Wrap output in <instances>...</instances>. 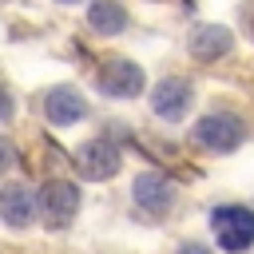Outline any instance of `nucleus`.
<instances>
[{"mask_svg":"<svg viewBox=\"0 0 254 254\" xmlns=\"http://www.w3.org/2000/svg\"><path fill=\"white\" fill-rule=\"evenodd\" d=\"M214 222V238L226 254H242L246 246H254V210L250 206H218L210 214Z\"/></svg>","mask_w":254,"mask_h":254,"instance_id":"nucleus-1","label":"nucleus"},{"mask_svg":"<svg viewBox=\"0 0 254 254\" xmlns=\"http://www.w3.org/2000/svg\"><path fill=\"white\" fill-rule=\"evenodd\" d=\"M79 210V190L71 183H48L40 190V214L48 226H67Z\"/></svg>","mask_w":254,"mask_h":254,"instance_id":"nucleus-2","label":"nucleus"},{"mask_svg":"<svg viewBox=\"0 0 254 254\" xmlns=\"http://www.w3.org/2000/svg\"><path fill=\"white\" fill-rule=\"evenodd\" d=\"M194 139L206 151H234L242 143V123L234 115H206L194 123Z\"/></svg>","mask_w":254,"mask_h":254,"instance_id":"nucleus-3","label":"nucleus"},{"mask_svg":"<svg viewBox=\"0 0 254 254\" xmlns=\"http://www.w3.org/2000/svg\"><path fill=\"white\" fill-rule=\"evenodd\" d=\"M139 87H143L139 64H127V60L103 64V71H99V91H103V95H111V99H131V95H139Z\"/></svg>","mask_w":254,"mask_h":254,"instance_id":"nucleus-4","label":"nucleus"},{"mask_svg":"<svg viewBox=\"0 0 254 254\" xmlns=\"http://www.w3.org/2000/svg\"><path fill=\"white\" fill-rule=\"evenodd\" d=\"M75 167H79L83 179H111V175L119 171V151H115L107 139H95V143H87V147L79 151Z\"/></svg>","mask_w":254,"mask_h":254,"instance_id":"nucleus-5","label":"nucleus"},{"mask_svg":"<svg viewBox=\"0 0 254 254\" xmlns=\"http://www.w3.org/2000/svg\"><path fill=\"white\" fill-rule=\"evenodd\" d=\"M44 111H48V123H52V127H71V123L83 119L87 103H83V95H79L75 87H56V91L44 99Z\"/></svg>","mask_w":254,"mask_h":254,"instance_id":"nucleus-6","label":"nucleus"},{"mask_svg":"<svg viewBox=\"0 0 254 254\" xmlns=\"http://www.w3.org/2000/svg\"><path fill=\"white\" fill-rule=\"evenodd\" d=\"M135 202H139L143 210H151V214H163V210L175 202L171 179H163V175H155V171L139 175V179H135Z\"/></svg>","mask_w":254,"mask_h":254,"instance_id":"nucleus-7","label":"nucleus"},{"mask_svg":"<svg viewBox=\"0 0 254 254\" xmlns=\"http://www.w3.org/2000/svg\"><path fill=\"white\" fill-rule=\"evenodd\" d=\"M151 103H155V111L163 119H183V111L190 107V83L187 79H175V75L171 79H159Z\"/></svg>","mask_w":254,"mask_h":254,"instance_id":"nucleus-8","label":"nucleus"},{"mask_svg":"<svg viewBox=\"0 0 254 254\" xmlns=\"http://www.w3.org/2000/svg\"><path fill=\"white\" fill-rule=\"evenodd\" d=\"M32 210H36V198H32L28 187L12 183V187L0 190V214H4L8 226H28L32 222Z\"/></svg>","mask_w":254,"mask_h":254,"instance_id":"nucleus-9","label":"nucleus"},{"mask_svg":"<svg viewBox=\"0 0 254 254\" xmlns=\"http://www.w3.org/2000/svg\"><path fill=\"white\" fill-rule=\"evenodd\" d=\"M87 20H91V28L103 32V36H115V32L127 28V12H123L115 0H95L91 12H87Z\"/></svg>","mask_w":254,"mask_h":254,"instance_id":"nucleus-10","label":"nucleus"},{"mask_svg":"<svg viewBox=\"0 0 254 254\" xmlns=\"http://www.w3.org/2000/svg\"><path fill=\"white\" fill-rule=\"evenodd\" d=\"M226 48H230L226 28H202V32L190 40V52H194L198 60H214V56H222Z\"/></svg>","mask_w":254,"mask_h":254,"instance_id":"nucleus-11","label":"nucleus"},{"mask_svg":"<svg viewBox=\"0 0 254 254\" xmlns=\"http://www.w3.org/2000/svg\"><path fill=\"white\" fill-rule=\"evenodd\" d=\"M16 163V151H12V143L8 139H0V171H8Z\"/></svg>","mask_w":254,"mask_h":254,"instance_id":"nucleus-12","label":"nucleus"},{"mask_svg":"<svg viewBox=\"0 0 254 254\" xmlns=\"http://www.w3.org/2000/svg\"><path fill=\"white\" fill-rule=\"evenodd\" d=\"M8 115H12V99L0 91V119H8Z\"/></svg>","mask_w":254,"mask_h":254,"instance_id":"nucleus-13","label":"nucleus"},{"mask_svg":"<svg viewBox=\"0 0 254 254\" xmlns=\"http://www.w3.org/2000/svg\"><path fill=\"white\" fill-rule=\"evenodd\" d=\"M179 254H210V250H206V246H194V242H187Z\"/></svg>","mask_w":254,"mask_h":254,"instance_id":"nucleus-14","label":"nucleus"},{"mask_svg":"<svg viewBox=\"0 0 254 254\" xmlns=\"http://www.w3.org/2000/svg\"><path fill=\"white\" fill-rule=\"evenodd\" d=\"M64 4H71V0H64Z\"/></svg>","mask_w":254,"mask_h":254,"instance_id":"nucleus-15","label":"nucleus"}]
</instances>
